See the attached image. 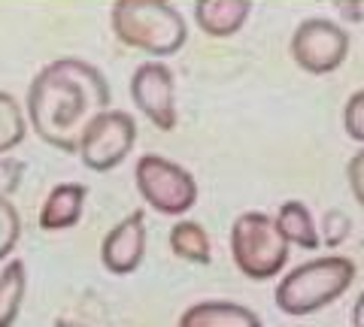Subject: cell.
I'll use <instances>...</instances> for the list:
<instances>
[{
	"label": "cell",
	"mask_w": 364,
	"mask_h": 327,
	"mask_svg": "<svg viewBox=\"0 0 364 327\" xmlns=\"http://www.w3.org/2000/svg\"><path fill=\"white\" fill-rule=\"evenodd\" d=\"M109 82L95 64L58 58L31 79L25 112L28 128L61 152H76L79 137L97 112L109 109Z\"/></svg>",
	"instance_id": "6da1fadb"
},
{
	"label": "cell",
	"mask_w": 364,
	"mask_h": 327,
	"mask_svg": "<svg viewBox=\"0 0 364 327\" xmlns=\"http://www.w3.org/2000/svg\"><path fill=\"white\" fill-rule=\"evenodd\" d=\"M109 25L122 46L152 55H176L188 40V21L173 0H112Z\"/></svg>",
	"instance_id": "7a4b0ae2"
},
{
	"label": "cell",
	"mask_w": 364,
	"mask_h": 327,
	"mask_svg": "<svg viewBox=\"0 0 364 327\" xmlns=\"http://www.w3.org/2000/svg\"><path fill=\"white\" fill-rule=\"evenodd\" d=\"M355 282V261L346 255H322L306 264L291 267L282 273L273 291L277 309L291 315V318H304V315L322 312L340 300Z\"/></svg>",
	"instance_id": "3957f363"
},
{
	"label": "cell",
	"mask_w": 364,
	"mask_h": 327,
	"mask_svg": "<svg viewBox=\"0 0 364 327\" xmlns=\"http://www.w3.org/2000/svg\"><path fill=\"white\" fill-rule=\"evenodd\" d=\"M231 257L246 279H277L289 264V240L267 212H243L231 224Z\"/></svg>",
	"instance_id": "277c9868"
},
{
	"label": "cell",
	"mask_w": 364,
	"mask_h": 327,
	"mask_svg": "<svg viewBox=\"0 0 364 327\" xmlns=\"http://www.w3.org/2000/svg\"><path fill=\"white\" fill-rule=\"evenodd\" d=\"M134 185L146 200L161 216H186L198 203V182L186 167L170 161L164 155H140L134 167Z\"/></svg>",
	"instance_id": "5b68a950"
},
{
	"label": "cell",
	"mask_w": 364,
	"mask_h": 327,
	"mask_svg": "<svg viewBox=\"0 0 364 327\" xmlns=\"http://www.w3.org/2000/svg\"><path fill=\"white\" fill-rule=\"evenodd\" d=\"M349 43H352L349 31L343 25L322 16H313V18H304L294 28L289 40V55L304 73L328 76L346 64Z\"/></svg>",
	"instance_id": "8992f818"
},
{
	"label": "cell",
	"mask_w": 364,
	"mask_h": 327,
	"mask_svg": "<svg viewBox=\"0 0 364 327\" xmlns=\"http://www.w3.org/2000/svg\"><path fill=\"white\" fill-rule=\"evenodd\" d=\"M136 143V121L124 109H104L88 121V128L79 137L76 155L95 173H109L131 155Z\"/></svg>",
	"instance_id": "52a82bcc"
},
{
	"label": "cell",
	"mask_w": 364,
	"mask_h": 327,
	"mask_svg": "<svg viewBox=\"0 0 364 327\" xmlns=\"http://www.w3.org/2000/svg\"><path fill=\"white\" fill-rule=\"evenodd\" d=\"M131 100L158 131L176 128V76L164 61H143L131 76Z\"/></svg>",
	"instance_id": "ba28073f"
},
{
	"label": "cell",
	"mask_w": 364,
	"mask_h": 327,
	"mask_svg": "<svg viewBox=\"0 0 364 327\" xmlns=\"http://www.w3.org/2000/svg\"><path fill=\"white\" fill-rule=\"evenodd\" d=\"M146 257V212L131 209L107 231L100 243V264L112 276H131Z\"/></svg>",
	"instance_id": "9c48e42d"
},
{
	"label": "cell",
	"mask_w": 364,
	"mask_h": 327,
	"mask_svg": "<svg viewBox=\"0 0 364 327\" xmlns=\"http://www.w3.org/2000/svg\"><path fill=\"white\" fill-rule=\"evenodd\" d=\"M85 197H88V188L82 182L55 185L40 206V228L46 233L76 228L79 218H82V209H85Z\"/></svg>",
	"instance_id": "30bf717a"
},
{
	"label": "cell",
	"mask_w": 364,
	"mask_h": 327,
	"mask_svg": "<svg viewBox=\"0 0 364 327\" xmlns=\"http://www.w3.org/2000/svg\"><path fill=\"white\" fill-rule=\"evenodd\" d=\"M252 16V0H195V25L210 40H228Z\"/></svg>",
	"instance_id": "8fae6325"
},
{
	"label": "cell",
	"mask_w": 364,
	"mask_h": 327,
	"mask_svg": "<svg viewBox=\"0 0 364 327\" xmlns=\"http://www.w3.org/2000/svg\"><path fill=\"white\" fill-rule=\"evenodd\" d=\"M176 327H264V321L258 318V312H252L243 303L234 300H200L179 315Z\"/></svg>",
	"instance_id": "7c38bea8"
},
{
	"label": "cell",
	"mask_w": 364,
	"mask_h": 327,
	"mask_svg": "<svg viewBox=\"0 0 364 327\" xmlns=\"http://www.w3.org/2000/svg\"><path fill=\"white\" fill-rule=\"evenodd\" d=\"M273 218H277L279 231L289 240V245H298V249H318V245H322L318 224H316L313 212L304 200H286Z\"/></svg>",
	"instance_id": "4fadbf2b"
},
{
	"label": "cell",
	"mask_w": 364,
	"mask_h": 327,
	"mask_svg": "<svg viewBox=\"0 0 364 327\" xmlns=\"http://www.w3.org/2000/svg\"><path fill=\"white\" fill-rule=\"evenodd\" d=\"M170 252H173L179 261L207 267L213 261V245H210V233L203 231V224L191 221V218H179L173 228H170Z\"/></svg>",
	"instance_id": "5bb4252c"
},
{
	"label": "cell",
	"mask_w": 364,
	"mask_h": 327,
	"mask_svg": "<svg viewBox=\"0 0 364 327\" xmlns=\"http://www.w3.org/2000/svg\"><path fill=\"white\" fill-rule=\"evenodd\" d=\"M28 294V270L25 261H6L0 267V327H13L25 306Z\"/></svg>",
	"instance_id": "9a60e30c"
},
{
	"label": "cell",
	"mask_w": 364,
	"mask_h": 327,
	"mask_svg": "<svg viewBox=\"0 0 364 327\" xmlns=\"http://www.w3.org/2000/svg\"><path fill=\"white\" fill-rule=\"evenodd\" d=\"M28 118L18 100L9 92H0V155L18 149L28 137Z\"/></svg>",
	"instance_id": "2e32d148"
},
{
	"label": "cell",
	"mask_w": 364,
	"mask_h": 327,
	"mask_svg": "<svg viewBox=\"0 0 364 327\" xmlns=\"http://www.w3.org/2000/svg\"><path fill=\"white\" fill-rule=\"evenodd\" d=\"M21 236V216L9 197H0V264L16 252Z\"/></svg>",
	"instance_id": "e0dca14e"
},
{
	"label": "cell",
	"mask_w": 364,
	"mask_h": 327,
	"mask_svg": "<svg viewBox=\"0 0 364 327\" xmlns=\"http://www.w3.org/2000/svg\"><path fill=\"white\" fill-rule=\"evenodd\" d=\"M343 128L349 133V140L361 143L364 149V88L352 92L346 97V106H343Z\"/></svg>",
	"instance_id": "ac0fdd59"
},
{
	"label": "cell",
	"mask_w": 364,
	"mask_h": 327,
	"mask_svg": "<svg viewBox=\"0 0 364 327\" xmlns=\"http://www.w3.org/2000/svg\"><path fill=\"white\" fill-rule=\"evenodd\" d=\"M21 176H25V164L13 155H0V197H9L18 191Z\"/></svg>",
	"instance_id": "d6986e66"
},
{
	"label": "cell",
	"mask_w": 364,
	"mask_h": 327,
	"mask_svg": "<svg viewBox=\"0 0 364 327\" xmlns=\"http://www.w3.org/2000/svg\"><path fill=\"white\" fill-rule=\"evenodd\" d=\"M346 179H349V191L355 203L364 209V149L352 155V161L346 164Z\"/></svg>",
	"instance_id": "ffe728a7"
},
{
	"label": "cell",
	"mask_w": 364,
	"mask_h": 327,
	"mask_svg": "<svg viewBox=\"0 0 364 327\" xmlns=\"http://www.w3.org/2000/svg\"><path fill=\"white\" fill-rule=\"evenodd\" d=\"M325 231H331V236H328V245H337L340 240H346L349 218L343 216V212H328V216H325Z\"/></svg>",
	"instance_id": "44dd1931"
},
{
	"label": "cell",
	"mask_w": 364,
	"mask_h": 327,
	"mask_svg": "<svg viewBox=\"0 0 364 327\" xmlns=\"http://www.w3.org/2000/svg\"><path fill=\"white\" fill-rule=\"evenodd\" d=\"M352 327H364V291L355 300V306H352Z\"/></svg>",
	"instance_id": "7402d4cb"
},
{
	"label": "cell",
	"mask_w": 364,
	"mask_h": 327,
	"mask_svg": "<svg viewBox=\"0 0 364 327\" xmlns=\"http://www.w3.org/2000/svg\"><path fill=\"white\" fill-rule=\"evenodd\" d=\"M55 327H88V324H82V321H70V318H58V321H55Z\"/></svg>",
	"instance_id": "603a6c76"
}]
</instances>
